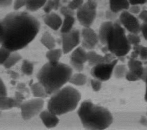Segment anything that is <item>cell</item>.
Here are the masks:
<instances>
[{"label": "cell", "instance_id": "6da1fadb", "mask_svg": "<svg viewBox=\"0 0 147 130\" xmlns=\"http://www.w3.org/2000/svg\"><path fill=\"white\" fill-rule=\"evenodd\" d=\"M1 46L11 52L22 49L36 37L40 29L39 21L26 12L7 14L1 22Z\"/></svg>", "mask_w": 147, "mask_h": 130}, {"label": "cell", "instance_id": "7a4b0ae2", "mask_svg": "<svg viewBox=\"0 0 147 130\" xmlns=\"http://www.w3.org/2000/svg\"><path fill=\"white\" fill-rule=\"evenodd\" d=\"M72 75V68L69 65L59 63L44 64L36 75L38 82L45 88L48 95H52L68 82Z\"/></svg>", "mask_w": 147, "mask_h": 130}, {"label": "cell", "instance_id": "3957f363", "mask_svg": "<svg viewBox=\"0 0 147 130\" xmlns=\"http://www.w3.org/2000/svg\"><path fill=\"white\" fill-rule=\"evenodd\" d=\"M77 113L83 127L87 129L103 130L113 121V116L107 109L95 105L90 100L81 103Z\"/></svg>", "mask_w": 147, "mask_h": 130}, {"label": "cell", "instance_id": "277c9868", "mask_svg": "<svg viewBox=\"0 0 147 130\" xmlns=\"http://www.w3.org/2000/svg\"><path fill=\"white\" fill-rule=\"evenodd\" d=\"M80 100V93L72 86H67L52 95L47 104V109L61 116L74 110Z\"/></svg>", "mask_w": 147, "mask_h": 130}, {"label": "cell", "instance_id": "5b68a950", "mask_svg": "<svg viewBox=\"0 0 147 130\" xmlns=\"http://www.w3.org/2000/svg\"><path fill=\"white\" fill-rule=\"evenodd\" d=\"M125 29L119 21L113 22L107 37L106 45L117 58L125 57L131 49Z\"/></svg>", "mask_w": 147, "mask_h": 130}, {"label": "cell", "instance_id": "8992f818", "mask_svg": "<svg viewBox=\"0 0 147 130\" xmlns=\"http://www.w3.org/2000/svg\"><path fill=\"white\" fill-rule=\"evenodd\" d=\"M97 3L95 0H87L76 12V18L83 27H90L96 16Z\"/></svg>", "mask_w": 147, "mask_h": 130}, {"label": "cell", "instance_id": "52a82bcc", "mask_svg": "<svg viewBox=\"0 0 147 130\" xmlns=\"http://www.w3.org/2000/svg\"><path fill=\"white\" fill-rule=\"evenodd\" d=\"M44 105L43 98H35L22 103L20 110L21 115L24 120H29L40 113Z\"/></svg>", "mask_w": 147, "mask_h": 130}, {"label": "cell", "instance_id": "ba28073f", "mask_svg": "<svg viewBox=\"0 0 147 130\" xmlns=\"http://www.w3.org/2000/svg\"><path fill=\"white\" fill-rule=\"evenodd\" d=\"M118 62V59L117 58L110 63L98 64L92 67L90 72L91 75L94 78L98 79L102 82L107 81L110 79Z\"/></svg>", "mask_w": 147, "mask_h": 130}, {"label": "cell", "instance_id": "9c48e42d", "mask_svg": "<svg viewBox=\"0 0 147 130\" xmlns=\"http://www.w3.org/2000/svg\"><path fill=\"white\" fill-rule=\"evenodd\" d=\"M119 21L122 26L129 33L139 34L141 32V24L140 23L138 19L128 10H125L121 13Z\"/></svg>", "mask_w": 147, "mask_h": 130}, {"label": "cell", "instance_id": "30bf717a", "mask_svg": "<svg viewBox=\"0 0 147 130\" xmlns=\"http://www.w3.org/2000/svg\"><path fill=\"white\" fill-rule=\"evenodd\" d=\"M80 33L78 29H72L70 32L61 33L62 50L64 54L72 51L80 44Z\"/></svg>", "mask_w": 147, "mask_h": 130}, {"label": "cell", "instance_id": "8fae6325", "mask_svg": "<svg viewBox=\"0 0 147 130\" xmlns=\"http://www.w3.org/2000/svg\"><path fill=\"white\" fill-rule=\"evenodd\" d=\"M117 58L112 53L109 52L102 56L95 51L90 50L87 52V62L89 66H94L100 63H107L113 62Z\"/></svg>", "mask_w": 147, "mask_h": 130}, {"label": "cell", "instance_id": "7c38bea8", "mask_svg": "<svg viewBox=\"0 0 147 130\" xmlns=\"http://www.w3.org/2000/svg\"><path fill=\"white\" fill-rule=\"evenodd\" d=\"M127 66L130 71L137 75L140 80L145 82L146 75L145 67H144L143 64L141 60H139L137 59L129 58L127 62Z\"/></svg>", "mask_w": 147, "mask_h": 130}, {"label": "cell", "instance_id": "4fadbf2b", "mask_svg": "<svg viewBox=\"0 0 147 130\" xmlns=\"http://www.w3.org/2000/svg\"><path fill=\"white\" fill-rule=\"evenodd\" d=\"M43 21L46 25L53 30H57L60 29L63 22L60 16L52 12L45 14L43 17Z\"/></svg>", "mask_w": 147, "mask_h": 130}, {"label": "cell", "instance_id": "5bb4252c", "mask_svg": "<svg viewBox=\"0 0 147 130\" xmlns=\"http://www.w3.org/2000/svg\"><path fill=\"white\" fill-rule=\"evenodd\" d=\"M57 116L48 109L41 112L39 115L42 123L48 128H54L57 125L59 119Z\"/></svg>", "mask_w": 147, "mask_h": 130}, {"label": "cell", "instance_id": "9a60e30c", "mask_svg": "<svg viewBox=\"0 0 147 130\" xmlns=\"http://www.w3.org/2000/svg\"><path fill=\"white\" fill-rule=\"evenodd\" d=\"M83 40L94 47H95L99 41L98 34L90 27H84L81 32Z\"/></svg>", "mask_w": 147, "mask_h": 130}, {"label": "cell", "instance_id": "2e32d148", "mask_svg": "<svg viewBox=\"0 0 147 130\" xmlns=\"http://www.w3.org/2000/svg\"><path fill=\"white\" fill-rule=\"evenodd\" d=\"M22 103L15 97H0V109L1 110H9L13 108H20Z\"/></svg>", "mask_w": 147, "mask_h": 130}, {"label": "cell", "instance_id": "e0dca14e", "mask_svg": "<svg viewBox=\"0 0 147 130\" xmlns=\"http://www.w3.org/2000/svg\"><path fill=\"white\" fill-rule=\"evenodd\" d=\"M110 10L115 13L127 10L130 6L129 0H109Z\"/></svg>", "mask_w": 147, "mask_h": 130}, {"label": "cell", "instance_id": "ac0fdd59", "mask_svg": "<svg viewBox=\"0 0 147 130\" xmlns=\"http://www.w3.org/2000/svg\"><path fill=\"white\" fill-rule=\"evenodd\" d=\"M70 60L84 64L87 62V52L82 47H76L72 52Z\"/></svg>", "mask_w": 147, "mask_h": 130}, {"label": "cell", "instance_id": "d6986e66", "mask_svg": "<svg viewBox=\"0 0 147 130\" xmlns=\"http://www.w3.org/2000/svg\"><path fill=\"white\" fill-rule=\"evenodd\" d=\"M113 24V22L112 21L104 22L100 25L99 28L98 37L99 41L103 45L106 44L107 37Z\"/></svg>", "mask_w": 147, "mask_h": 130}, {"label": "cell", "instance_id": "ffe728a7", "mask_svg": "<svg viewBox=\"0 0 147 130\" xmlns=\"http://www.w3.org/2000/svg\"><path fill=\"white\" fill-rule=\"evenodd\" d=\"M63 53L62 49H49L46 53V58L48 62L52 64H56L59 63V60Z\"/></svg>", "mask_w": 147, "mask_h": 130}, {"label": "cell", "instance_id": "44dd1931", "mask_svg": "<svg viewBox=\"0 0 147 130\" xmlns=\"http://www.w3.org/2000/svg\"><path fill=\"white\" fill-rule=\"evenodd\" d=\"M75 22V18L74 15L68 14L64 16L62 25L60 28L61 33H68L72 30L73 26Z\"/></svg>", "mask_w": 147, "mask_h": 130}, {"label": "cell", "instance_id": "7402d4cb", "mask_svg": "<svg viewBox=\"0 0 147 130\" xmlns=\"http://www.w3.org/2000/svg\"><path fill=\"white\" fill-rule=\"evenodd\" d=\"M30 87L33 96L36 98H45L49 95L44 86L39 82L32 83L30 86Z\"/></svg>", "mask_w": 147, "mask_h": 130}, {"label": "cell", "instance_id": "603a6c76", "mask_svg": "<svg viewBox=\"0 0 147 130\" xmlns=\"http://www.w3.org/2000/svg\"><path fill=\"white\" fill-rule=\"evenodd\" d=\"M41 43L48 50L55 48L56 46V41L52 35L48 32H45L41 39Z\"/></svg>", "mask_w": 147, "mask_h": 130}, {"label": "cell", "instance_id": "cb8c5ba5", "mask_svg": "<svg viewBox=\"0 0 147 130\" xmlns=\"http://www.w3.org/2000/svg\"><path fill=\"white\" fill-rule=\"evenodd\" d=\"M47 0H26V9L32 12L43 7Z\"/></svg>", "mask_w": 147, "mask_h": 130}, {"label": "cell", "instance_id": "d4e9b609", "mask_svg": "<svg viewBox=\"0 0 147 130\" xmlns=\"http://www.w3.org/2000/svg\"><path fill=\"white\" fill-rule=\"evenodd\" d=\"M21 59L22 56L19 53L16 51L12 52L7 59L3 64V66L5 68L10 69L16 65L20 60H21Z\"/></svg>", "mask_w": 147, "mask_h": 130}, {"label": "cell", "instance_id": "484cf974", "mask_svg": "<svg viewBox=\"0 0 147 130\" xmlns=\"http://www.w3.org/2000/svg\"><path fill=\"white\" fill-rule=\"evenodd\" d=\"M69 82L77 86H83L87 82V77L84 74L81 72L76 73L72 75Z\"/></svg>", "mask_w": 147, "mask_h": 130}, {"label": "cell", "instance_id": "4316f807", "mask_svg": "<svg viewBox=\"0 0 147 130\" xmlns=\"http://www.w3.org/2000/svg\"><path fill=\"white\" fill-rule=\"evenodd\" d=\"M34 70V64L32 62L25 59L22 61L21 71L22 73L26 76H30L33 74Z\"/></svg>", "mask_w": 147, "mask_h": 130}, {"label": "cell", "instance_id": "83f0119b", "mask_svg": "<svg viewBox=\"0 0 147 130\" xmlns=\"http://www.w3.org/2000/svg\"><path fill=\"white\" fill-rule=\"evenodd\" d=\"M60 5V0H47L43 7L45 14L52 12V10H57Z\"/></svg>", "mask_w": 147, "mask_h": 130}, {"label": "cell", "instance_id": "f1b7e54d", "mask_svg": "<svg viewBox=\"0 0 147 130\" xmlns=\"http://www.w3.org/2000/svg\"><path fill=\"white\" fill-rule=\"evenodd\" d=\"M128 70L125 64H117L114 69V74L117 79L125 77Z\"/></svg>", "mask_w": 147, "mask_h": 130}, {"label": "cell", "instance_id": "f546056e", "mask_svg": "<svg viewBox=\"0 0 147 130\" xmlns=\"http://www.w3.org/2000/svg\"><path fill=\"white\" fill-rule=\"evenodd\" d=\"M127 38L129 43L131 45H136L140 44L141 38L139 36L138 34L129 33L127 35Z\"/></svg>", "mask_w": 147, "mask_h": 130}, {"label": "cell", "instance_id": "4dcf8cb0", "mask_svg": "<svg viewBox=\"0 0 147 130\" xmlns=\"http://www.w3.org/2000/svg\"><path fill=\"white\" fill-rule=\"evenodd\" d=\"M133 47L138 49L140 59L143 61L147 62V47H145L140 44L134 45Z\"/></svg>", "mask_w": 147, "mask_h": 130}, {"label": "cell", "instance_id": "1f68e13d", "mask_svg": "<svg viewBox=\"0 0 147 130\" xmlns=\"http://www.w3.org/2000/svg\"><path fill=\"white\" fill-rule=\"evenodd\" d=\"M12 52L9 49L6 48L4 47L1 46L0 48V53H1V64L3 65V64L5 62V61L7 59V58L10 55Z\"/></svg>", "mask_w": 147, "mask_h": 130}, {"label": "cell", "instance_id": "d6a6232c", "mask_svg": "<svg viewBox=\"0 0 147 130\" xmlns=\"http://www.w3.org/2000/svg\"><path fill=\"white\" fill-rule=\"evenodd\" d=\"M84 3V0H71L67 6L72 10H77L83 5Z\"/></svg>", "mask_w": 147, "mask_h": 130}, {"label": "cell", "instance_id": "836d02e7", "mask_svg": "<svg viewBox=\"0 0 147 130\" xmlns=\"http://www.w3.org/2000/svg\"><path fill=\"white\" fill-rule=\"evenodd\" d=\"M90 84L92 90L95 92H98L101 89L102 81L98 79H91L90 80Z\"/></svg>", "mask_w": 147, "mask_h": 130}, {"label": "cell", "instance_id": "e575fe53", "mask_svg": "<svg viewBox=\"0 0 147 130\" xmlns=\"http://www.w3.org/2000/svg\"><path fill=\"white\" fill-rule=\"evenodd\" d=\"M130 13L136 15L139 14L141 12V9L140 5H130L129 9L127 10Z\"/></svg>", "mask_w": 147, "mask_h": 130}, {"label": "cell", "instance_id": "d590c367", "mask_svg": "<svg viewBox=\"0 0 147 130\" xmlns=\"http://www.w3.org/2000/svg\"><path fill=\"white\" fill-rule=\"evenodd\" d=\"M70 64L72 68H74L75 70L78 72H81L83 70L84 64H82V63L70 60Z\"/></svg>", "mask_w": 147, "mask_h": 130}, {"label": "cell", "instance_id": "8d00e7d4", "mask_svg": "<svg viewBox=\"0 0 147 130\" xmlns=\"http://www.w3.org/2000/svg\"><path fill=\"white\" fill-rule=\"evenodd\" d=\"M25 6L26 0H14L13 3V9L16 11H17Z\"/></svg>", "mask_w": 147, "mask_h": 130}, {"label": "cell", "instance_id": "74e56055", "mask_svg": "<svg viewBox=\"0 0 147 130\" xmlns=\"http://www.w3.org/2000/svg\"><path fill=\"white\" fill-rule=\"evenodd\" d=\"M60 13L64 16L65 15L68 14H71V15H75V12L74 10L71 9L69 7L67 6H61L60 9Z\"/></svg>", "mask_w": 147, "mask_h": 130}, {"label": "cell", "instance_id": "f35d334b", "mask_svg": "<svg viewBox=\"0 0 147 130\" xmlns=\"http://www.w3.org/2000/svg\"><path fill=\"white\" fill-rule=\"evenodd\" d=\"M141 33H142L143 37L147 40V16L142 21V24H141Z\"/></svg>", "mask_w": 147, "mask_h": 130}, {"label": "cell", "instance_id": "ab89813d", "mask_svg": "<svg viewBox=\"0 0 147 130\" xmlns=\"http://www.w3.org/2000/svg\"><path fill=\"white\" fill-rule=\"evenodd\" d=\"M125 78L128 81H131V82H135V81H140V79L135 74H134L133 72L128 70L126 76Z\"/></svg>", "mask_w": 147, "mask_h": 130}, {"label": "cell", "instance_id": "60d3db41", "mask_svg": "<svg viewBox=\"0 0 147 130\" xmlns=\"http://www.w3.org/2000/svg\"><path fill=\"white\" fill-rule=\"evenodd\" d=\"M16 89L17 91H20L21 93H29V90L28 87H26V85L25 83L23 82H20L16 86Z\"/></svg>", "mask_w": 147, "mask_h": 130}, {"label": "cell", "instance_id": "b9f144b4", "mask_svg": "<svg viewBox=\"0 0 147 130\" xmlns=\"http://www.w3.org/2000/svg\"><path fill=\"white\" fill-rule=\"evenodd\" d=\"M6 72H7V74L8 75H9V76H10V78L11 79L17 80L20 77L19 74L17 73V72L13 71V70H10V69H7V71H6Z\"/></svg>", "mask_w": 147, "mask_h": 130}, {"label": "cell", "instance_id": "7bdbcfd3", "mask_svg": "<svg viewBox=\"0 0 147 130\" xmlns=\"http://www.w3.org/2000/svg\"><path fill=\"white\" fill-rule=\"evenodd\" d=\"M7 89L5 85L4 84L2 79H1V91H0V97H6L7 96Z\"/></svg>", "mask_w": 147, "mask_h": 130}, {"label": "cell", "instance_id": "ee69618b", "mask_svg": "<svg viewBox=\"0 0 147 130\" xmlns=\"http://www.w3.org/2000/svg\"><path fill=\"white\" fill-rule=\"evenodd\" d=\"M14 97L17 100H18L19 101L21 102H23L25 100V97L24 96V95L23 94V93H21L20 91H16V93H15V96Z\"/></svg>", "mask_w": 147, "mask_h": 130}, {"label": "cell", "instance_id": "f6af8a7d", "mask_svg": "<svg viewBox=\"0 0 147 130\" xmlns=\"http://www.w3.org/2000/svg\"><path fill=\"white\" fill-rule=\"evenodd\" d=\"M106 17L107 19L110 20L111 21L112 20H114L117 18V13H115L113 12L112 11H111L110 10H109L107 11V12L106 13Z\"/></svg>", "mask_w": 147, "mask_h": 130}, {"label": "cell", "instance_id": "bcb514c9", "mask_svg": "<svg viewBox=\"0 0 147 130\" xmlns=\"http://www.w3.org/2000/svg\"><path fill=\"white\" fill-rule=\"evenodd\" d=\"M13 0H0V6L1 7H6L10 6Z\"/></svg>", "mask_w": 147, "mask_h": 130}, {"label": "cell", "instance_id": "7dc6e473", "mask_svg": "<svg viewBox=\"0 0 147 130\" xmlns=\"http://www.w3.org/2000/svg\"><path fill=\"white\" fill-rule=\"evenodd\" d=\"M82 47L83 48H84V49H88V50H92L95 48V47L92 46V45H91L90 44L88 43L87 42L83 40H82Z\"/></svg>", "mask_w": 147, "mask_h": 130}, {"label": "cell", "instance_id": "c3c4849f", "mask_svg": "<svg viewBox=\"0 0 147 130\" xmlns=\"http://www.w3.org/2000/svg\"><path fill=\"white\" fill-rule=\"evenodd\" d=\"M131 5H144L147 2V0H129Z\"/></svg>", "mask_w": 147, "mask_h": 130}, {"label": "cell", "instance_id": "681fc988", "mask_svg": "<svg viewBox=\"0 0 147 130\" xmlns=\"http://www.w3.org/2000/svg\"><path fill=\"white\" fill-rule=\"evenodd\" d=\"M140 123L142 125L147 126V118L144 116H141L140 119Z\"/></svg>", "mask_w": 147, "mask_h": 130}, {"label": "cell", "instance_id": "f907efd6", "mask_svg": "<svg viewBox=\"0 0 147 130\" xmlns=\"http://www.w3.org/2000/svg\"><path fill=\"white\" fill-rule=\"evenodd\" d=\"M101 51H102V52L103 53H105V54H106V53H109V48H108L107 45H105V46L102 48Z\"/></svg>", "mask_w": 147, "mask_h": 130}, {"label": "cell", "instance_id": "816d5d0a", "mask_svg": "<svg viewBox=\"0 0 147 130\" xmlns=\"http://www.w3.org/2000/svg\"><path fill=\"white\" fill-rule=\"evenodd\" d=\"M145 85H146V89H145V93L144 99H145V101L147 102V77H146V78L145 79Z\"/></svg>", "mask_w": 147, "mask_h": 130}, {"label": "cell", "instance_id": "f5cc1de1", "mask_svg": "<svg viewBox=\"0 0 147 130\" xmlns=\"http://www.w3.org/2000/svg\"><path fill=\"white\" fill-rule=\"evenodd\" d=\"M10 83H11L12 85H16V80L11 79V81H10Z\"/></svg>", "mask_w": 147, "mask_h": 130}, {"label": "cell", "instance_id": "db71d44e", "mask_svg": "<svg viewBox=\"0 0 147 130\" xmlns=\"http://www.w3.org/2000/svg\"></svg>", "mask_w": 147, "mask_h": 130}]
</instances>
